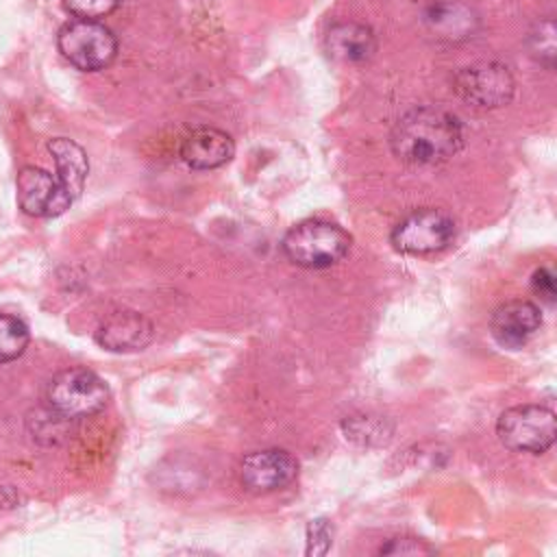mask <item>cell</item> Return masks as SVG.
Returning <instances> with one entry per match:
<instances>
[{
  "label": "cell",
  "instance_id": "cell-10",
  "mask_svg": "<svg viewBox=\"0 0 557 557\" xmlns=\"http://www.w3.org/2000/svg\"><path fill=\"white\" fill-rule=\"evenodd\" d=\"M542 326V311L531 300H509L494 309L490 333L503 348L516 350Z\"/></svg>",
  "mask_w": 557,
  "mask_h": 557
},
{
  "label": "cell",
  "instance_id": "cell-12",
  "mask_svg": "<svg viewBox=\"0 0 557 557\" xmlns=\"http://www.w3.org/2000/svg\"><path fill=\"white\" fill-rule=\"evenodd\" d=\"M235 154V141L228 133L200 126L185 135L181 144V159L194 170H213L228 163Z\"/></svg>",
  "mask_w": 557,
  "mask_h": 557
},
{
  "label": "cell",
  "instance_id": "cell-1",
  "mask_svg": "<svg viewBox=\"0 0 557 557\" xmlns=\"http://www.w3.org/2000/svg\"><path fill=\"white\" fill-rule=\"evenodd\" d=\"M463 135L455 115L418 107L405 113L392 128V152L411 165H437L461 148Z\"/></svg>",
  "mask_w": 557,
  "mask_h": 557
},
{
  "label": "cell",
  "instance_id": "cell-13",
  "mask_svg": "<svg viewBox=\"0 0 557 557\" xmlns=\"http://www.w3.org/2000/svg\"><path fill=\"white\" fill-rule=\"evenodd\" d=\"M329 57L342 63H363L376 50V39L370 26L359 22L333 24L324 37Z\"/></svg>",
  "mask_w": 557,
  "mask_h": 557
},
{
  "label": "cell",
  "instance_id": "cell-17",
  "mask_svg": "<svg viewBox=\"0 0 557 557\" xmlns=\"http://www.w3.org/2000/svg\"><path fill=\"white\" fill-rule=\"evenodd\" d=\"M529 48L540 63H544L546 67L555 65L557 44H555V22L550 17L535 24V28L529 35Z\"/></svg>",
  "mask_w": 557,
  "mask_h": 557
},
{
  "label": "cell",
  "instance_id": "cell-18",
  "mask_svg": "<svg viewBox=\"0 0 557 557\" xmlns=\"http://www.w3.org/2000/svg\"><path fill=\"white\" fill-rule=\"evenodd\" d=\"M333 544V524L326 518H315L307 527V555H324Z\"/></svg>",
  "mask_w": 557,
  "mask_h": 557
},
{
  "label": "cell",
  "instance_id": "cell-15",
  "mask_svg": "<svg viewBox=\"0 0 557 557\" xmlns=\"http://www.w3.org/2000/svg\"><path fill=\"white\" fill-rule=\"evenodd\" d=\"M429 26L440 33V37H448V39H459V37H468L472 33V24L474 17L470 15V11L461 4H433L429 17H426Z\"/></svg>",
  "mask_w": 557,
  "mask_h": 557
},
{
  "label": "cell",
  "instance_id": "cell-3",
  "mask_svg": "<svg viewBox=\"0 0 557 557\" xmlns=\"http://www.w3.org/2000/svg\"><path fill=\"white\" fill-rule=\"evenodd\" d=\"M57 46L59 52L83 72L104 70L117 54L115 35L100 20L74 17L65 22L57 35Z\"/></svg>",
  "mask_w": 557,
  "mask_h": 557
},
{
  "label": "cell",
  "instance_id": "cell-11",
  "mask_svg": "<svg viewBox=\"0 0 557 557\" xmlns=\"http://www.w3.org/2000/svg\"><path fill=\"white\" fill-rule=\"evenodd\" d=\"M154 337L152 322L137 311H115L96 329V342L111 352H133L146 348Z\"/></svg>",
  "mask_w": 557,
  "mask_h": 557
},
{
  "label": "cell",
  "instance_id": "cell-16",
  "mask_svg": "<svg viewBox=\"0 0 557 557\" xmlns=\"http://www.w3.org/2000/svg\"><path fill=\"white\" fill-rule=\"evenodd\" d=\"M30 339L28 326L24 320L11 313H0V363L22 357Z\"/></svg>",
  "mask_w": 557,
  "mask_h": 557
},
{
  "label": "cell",
  "instance_id": "cell-8",
  "mask_svg": "<svg viewBox=\"0 0 557 557\" xmlns=\"http://www.w3.org/2000/svg\"><path fill=\"white\" fill-rule=\"evenodd\" d=\"M17 202L26 215L57 218L70 209L74 198L50 172L35 165H24L17 172Z\"/></svg>",
  "mask_w": 557,
  "mask_h": 557
},
{
  "label": "cell",
  "instance_id": "cell-19",
  "mask_svg": "<svg viewBox=\"0 0 557 557\" xmlns=\"http://www.w3.org/2000/svg\"><path fill=\"white\" fill-rule=\"evenodd\" d=\"M120 0H63V7L83 20H100L115 11Z\"/></svg>",
  "mask_w": 557,
  "mask_h": 557
},
{
  "label": "cell",
  "instance_id": "cell-14",
  "mask_svg": "<svg viewBox=\"0 0 557 557\" xmlns=\"http://www.w3.org/2000/svg\"><path fill=\"white\" fill-rule=\"evenodd\" d=\"M48 150L57 165V178L63 185V189L76 200L85 187L89 163L85 150L67 139V137H54L48 141Z\"/></svg>",
  "mask_w": 557,
  "mask_h": 557
},
{
  "label": "cell",
  "instance_id": "cell-5",
  "mask_svg": "<svg viewBox=\"0 0 557 557\" xmlns=\"http://www.w3.org/2000/svg\"><path fill=\"white\" fill-rule=\"evenodd\" d=\"M496 435L509 450L544 453L555 444V413L544 405L509 407L496 422Z\"/></svg>",
  "mask_w": 557,
  "mask_h": 557
},
{
  "label": "cell",
  "instance_id": "cell-7",
  "mask_svg": "<svg viewBox=\"0 0 557 557\" xmlns=\"http://www.w3.org/2000/svg\"><path fill=\"white\" fill-rule=\"evenodd\" d=\"M457 96L479 109H496L513 98L516 81L503 63H474L455 74Z\"/></svg>",
  "mask_w": 557,
  "mask_h": 557
},
{
  "label": "cell",
  "instance_id": "cell-9",
  "mask_svg": "<svg viewBox=\"0 0 557 557\" xmlns=\"http://www.w3.org/2000/svg\"><path fill=\"white\" fill-rule=\"evenodd\" d=\"M298 474V461L283 448H265L244 457L242 485L252 494H268L289 485Z\"/></svg>",
  "mask_w": 557,
  "mask_h": 557
},
{
  "label": "cell",
  "instance_id": "cell-4",
  "mask_svg": "<svg viewBox=\"0 0 557 557\" xmlns=\"http://www.w3.org/2000/svg\"><path fill=\"white\" fill-rule=\"evenodd\" d=\"M46 400L61 418H89L104 409L109 389L96 372L87 368H67L52 376Z\"/></svg>",
  "mask_w": 557,
  "mask_h": 557
},
{
  "label": "cell",
  "instance_id": "cell-2",
  "mask_svg": "<svg viewBox=\"0 0 557 557\" xmlns=\"http://www.w3.org/2000/svg\"><path fill=\"white\" fill-rule=\"evenodd\" d=\"M350 235L326 220H305L283 237V252L300 268H329L346 257Z\"/></svg>",
  "mask_w": 557,
  "mask_h": 557
},
{
  "label": "cell",
  "instance_id": "cell-21",
  "mask_svg": "<svg viewBox=\"0 0 557 557\" xmlns=\"http://www.w3.org/2000/svg\"><path fill=\"white\" fill-rule=\"evenodd\" d=\"M531 289L535 296H540V300H544L546 305H555L557 298V289H555V274L550 268H540L533 272L531 276Z\"/></svg>",
  "mask_w": 557,
  "mask_h": 557
},
{
  "label": "cell",
  "instance_id": "cell-20",
  "mask_svg": "<svg viewBox=\"0 0 557 557\" xmlns=\"http://www.w3.org/2000/svg\"><path fill=\"white\" fill-rule=\"evenodd\" d=\"M379 553L381 555H424V553H433V548L416 537H392L385 546H381Z\"/></svg>",
  "mask_w": 557,
  "mask_h": 557
},
{
  "label": "cell",
  "instance_id": "cell-6",
  "mask_svg": "<svg viewBox=\"0 0 557 557\" xmlns=\"http://www.w3.org/2000/svg\"><path fill=\"white\" fill-rule=\"evenodd\" d=\"M455 220L433 207H424L405 215L392 231V244L405 255H435L446 250L455 239Z\"/></svg>",
  "mask_w": 557,
  "mask_h": 557
}]
</instances>
